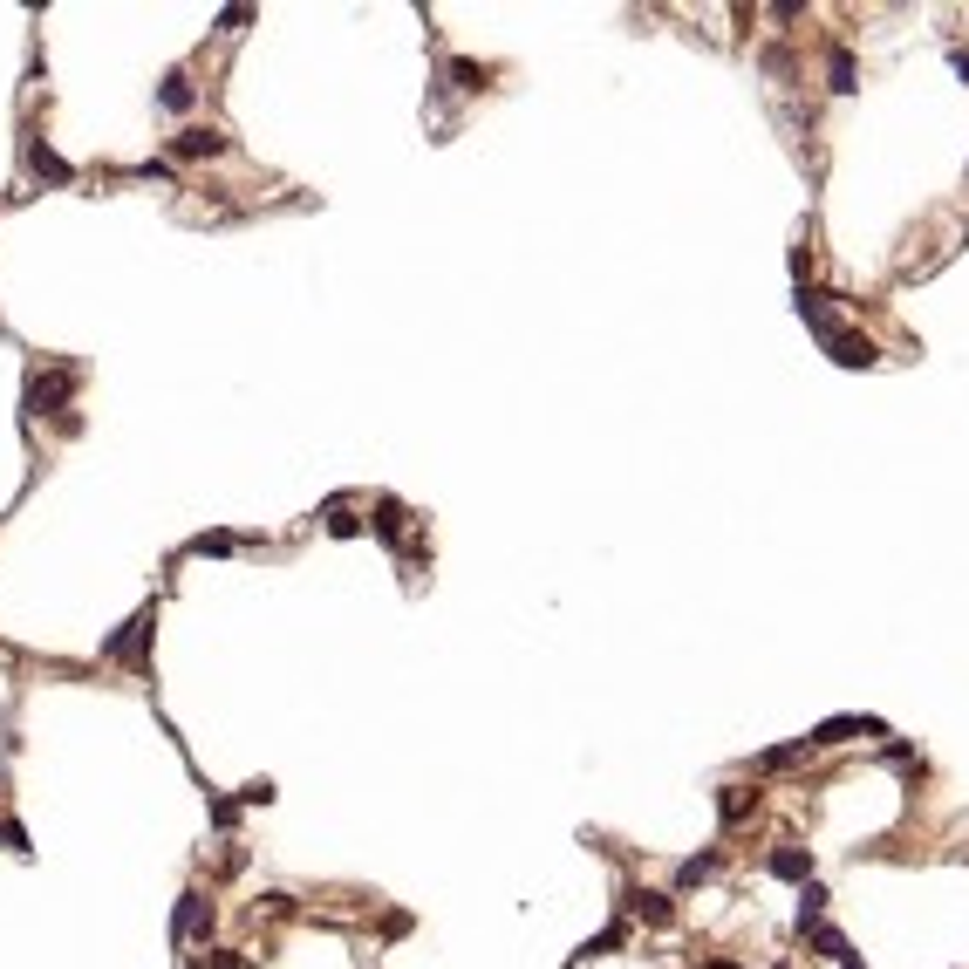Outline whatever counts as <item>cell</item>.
I'll return each instance as SVG.
<instances>
[{
  "mask_svg": "<svg viewBox=\"0 0 969 969\" xmlns=\"http://www.w3.org/2000/svg\"><path fill=\"white\" fill-rule=\"evenodd\" d=\"M69 389H76V369H48L28 383V417H48V410H62L69 403Z\"/></svg>",
  "mask_w": 969,
  "mask_h": 969,
  "instance_id": "1",
  "label": "cell"
},
{
  "mask_svg": "<svg viewBox=\"0 0 969 969\" xmlns=\"http://www.w3.org/2000/svg\"><path fill=\"white\" fill-rule=\"evenodd\" d=\"M819 342H826V355H833L840 369H874V362H881V349H874L867 335H853V328H833V335H819Z\"/></svg>",
  "mask_w": 969,
  "mask_h": 969,
  "instance_id": "2",
  "label": "cell"
},
{
  "mask_svg": "<svg viewBox=\"0 0 969 969\" xmlns=\"http://www.w3.org/2000/svg\"><path fill=\"white\" fill-rule=\"evenodd\" d=\"M847 737H888V724H881V717H826L806 744H813V751H826V744H847Z\"/></svg>",
  "mask_w": 969,
  "mask_h": 969,
  "instance_id": "3",
  "label": "cell"
},
{
  "mask_svg": "<svg viewBox=\"0 0 969 969\" xmlns=\"http://www.w3.org/2000/svg\"><path fill=\"white\" fill-rule=\"evenodd\" d=\"M212 929V908L198 901V894H178V915H171V935L178 942H192V935H205Z\"/></svg>",
  "mask_w": 969,
  "mask_h": 969,
  "instance_id": "4",
  "label": "cell"
},
{
  "mask_svg": "<svg viewBox=\"0 0 969 969\" xmlns=\"http://www.w3.org/2000/svg\"><path fill=\"white\" fill-rule=\"evenodd\" d=\"M772 874L806 888V881H813V853H806V847H772Z\"/></svg>",
  "mask_w": 969,
  "mask_h": 969,
  "instance_id": "5",
  "label": "cell"
},
{
  "mask_svg": "<svg viewBox=\"0 0 969 969\" xmlns=\"http://www.w3.org/2000/svg\"><path fill=\"white\" fill-rule=\"evenodd\" d=\"M621 908H628V915H642V922H669V894H656V888H628L621 894Z\"/></svg>",
  "mask_w": 969,
  "mask_h": 969,
  "instance_id": "6",
  "label": "cell"
},
{
  "mask_svg": "<svg viewBox=\"0 0 969 969\" xmlns=\"http://www.w3.org/2000/svg\"><path fill=\"white\" fill-rule=\"evenodd\" d=\"M219 151H226L219 130H185V137H171V157H219Z\"/></svg>",
  "mask_w": 969,
  "mask_h": 969,
  "instance_id": "7",
  "label": "cell"
},
{
  "mask_svg": "<svg viewBox=\"0 0 969 969\" xmlns=\"http://www.w3.org/2000/svg\"><path fill=\"white\" fill-rule=\"evenodd\" d=\"M806 751H813V744H806V737H792V744H778V751H758V758H751V772H785V765H799Z\"/></svg>",
  "mask_w": 969,
  "mask_h": 969,
  "instance_id": "8",
  "label": "cell"
},
{
  "mask_svg": "<svg viewBox=\"0 0 969 969\" xmlns=\"http://www.w3.org/2000/svg\"><path fill=\"white\" fill-rule=\"evenodd\" d=\"M28 164H35V178H55V185H69V178H76V171H69L62 157L48 151V144H28Z\"/></svg>",
  "mask_w": 969,
  "mask_h": 969,
  "instance_id": "9",
  "label": "cell"
},
{
  "mask_svg": "<svg viewBox=\"0 0 969 969\" xmlns=\"http://www.w3.org/2000/svg\"><path fill=\"white\" fill-rule=\"evenodd\" d=\"M717 813H724V826H737V819H751V813H758V792H737V785H724V799H717Z\"/></svg>",
  "mask_w": 969,
  "mask_h": 969,
  "instance_id": "10",
  "label": "cell"
},
{
  "mask_svg": "<svg viewBox=\"0 0 969 969\" xmlns=\"http://www.w3.org/2000/svg\"><path fill=\"white\" fill-rule=\"evenodd\" d=\"M717 860H724L717 847L697 853V860H683V867H676V888H697V881H710V874H717Z\"/></svg>",
  "mask_w": 969,
  "mask_h": 969,
  "instance_id": "11",
  "label": "cell"
},
{
  "mask_svg": "<svg viewBox=\"0 0 969 969\" xmlns=\"http://www.w3.org/2000/svg\"><path fill=\"white\" fill-rule=\"evenodd\" d=\"M403 519H410V512H403V505H396V499H383V505H376V519H369V526H376V533H383V540L396 546V540H403Z\"/></svg>",
  "mask_w": 969,
  "mask_h": 969,
  "instance_id": "12",
  "label": "cell"
},
{
  "mask_svg": "<svg viewBox=\"0 0 969 969\" xmlns=\"http://www.w3.org/2000/svg\"><path fill=\"white\" fill-rule=\"evenodd\" d=\"M157 103H164V110H192V82H185V76H164Z\"/></svg>",
  "mask_w": 969,
  "mask_h": 969,
  "instance_id": "13",
  "label": "cell"
},
{
  "mask_svg": "<svg viewBox=\"0 0 969 969\" xmlns=\"http://www.w3.org/2000/svg\"><path fill=\"white\" fill-rule=\"evenodd\" d=\"M621 942H628V929H621V922H608V929L594 935V942H587L581 956H608V949H621Z\"/></svg>",
  "mask_w": 969,
  "mask_h": 969,
  "instance_id": "14",
  "label": "cell"
},
{
  "mask_svg": "<svg viewBox=\"0 0 969 969\" xmlns=\"http://www.w3.org/2000/svg\"><path fill=\"white\" fill-rule=\"evenodd\" d=\"M819 908H826V888H819V881H806V888H799V922H813Z\"/></svg>",
  "mask_w": 969,
  "mask_h": 969,
  "instance_id": "15",
  "label": "cell"
},
{
  "mask_svg": "<svg viewBox=\"0 0 969 969\" xmlns=\"http://www.w3.org/2000/svg\"><path fill=\"white\" fill-rule=\"evenodd\" d=\"M328 533H342V540H355V533H362V519H355V512H342V505H328Z\"/></svg>",
  "mask_w": 969,
  "mask_h": 969,
  "instance_id": "16",
  "label": "cell"
},
{
  "mask_svg": "<svg viewBox=\"0 0 969 969\" xmlns=\"http://www.w3.org/2000/svg\"><path fill=\"white\" fill-rule=\"evenodd\" d=\"M833 89H840V96L853 89V55H847V48H833Z\"/></svg>",
  "mask_w": 969,
  "mask_h": 969,
  "instance_id": "17",
  "label": "cell"
},
{
  "mask_svg": "<svg viewBox=\"0 0 969 969\" xmlns=\"http://www.w3.org/2000/svg\"><path fill=\"white\" fill-rule=\"evenodd\" d=\"M192 553H233V533H205V540H192Z\"/></svg>",
  "mask_w": 969,
  "mask_h": 969,
  "instance_id": "18",
  "label": "cell"
},
{
  "mask_svg": "<svg viewBox=\"0 0 969 969\" xmlns=\"http://www.w3.org/2000/svg\"><path fill=\"white\" fill-rule=\"evenodd\" d=\"M451 82H458V89H478V82H485V69H471V62H451Z\"/></svg>",
  "mask_w": 969,
  "mask_h": 969,
  "instance_id": "19",
  "label": "cell"
},
{
  "mask_svg": "<svg viewBox=\"0 0 969 969\" xmlns=\"http://www.w3.org/2000/svg\"><path fill=\"white\" fill-rule=\"evenodd\" d=\"M949 62H956V76L969 82V48H956V55H949Z\"/></svg>",
  "mask_w": 969,
  "mask_h": 969,
  "instance_id": "20",
  "label": "cell"
},
{
  "mask_svg": "<svg viewBox=\"0 0 969 969\" xmlns=\"http://www.w3.org/2000/svg\"><path fill=\"white\" fill-rule=\"evenodd\" d=\"M703 969H737V963H731V956H710V963H703Z\"/></svg>",
  "mask_w": 969,
  "mask_h": 969,
  "instance_id": "21",
  "label": "cell"
}]
</instances>
